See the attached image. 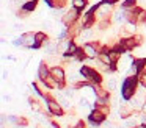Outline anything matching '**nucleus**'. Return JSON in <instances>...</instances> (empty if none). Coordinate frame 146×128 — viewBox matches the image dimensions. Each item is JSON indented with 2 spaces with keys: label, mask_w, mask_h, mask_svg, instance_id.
I'll return each mask as SVG.
<instances>
[{
  "label": "nucleus",
  "mask_w": 146,
  "mask_h": 128,
  "mask_svg": "<svg viewBox=\"0 0 146 128\" xmlns=\"http://www.w3.org/2000/svg\"><path fill=\"white\" fill-rule=\"evenodd\" d=\"M137 81H138V77H132V75H129V77L123 81L121 94H123L124 100H130L137 94Z\"/></svg>",
  "instance_id": "obj_1"
},
{
  "label": "nucleus",
  "mask_w": 146,
  "mask_h": 128,
  "mask_svg": "<svg viewBox=\"0 0 146 128\" xmlns=\"http://www.w3.org/2000/svg\"><path fill=\"white\" fill-rule=\"evenodd\" d=\"M124 33L126 34H133L135 33V24H127V27L124 28Z\"/></svg>",
  "instance_id": "obj_20"
},
{
  "label": "nucleus",
  "mask_w": 146,
  "mask_h": 128,
  "mask_svg": "<svg viewBox=\"0 0 146 128\" xmlns=\"http://www.w3.org/2000/svg\"><path fill=\"white\" fill-rule=\"evenodd\" d=\"M14 128H24V125H14Z\"/></svg>",
  "instance_id": "obj_28"
},
{
  "label": "nucleus",
  "mask_w": 146,
  "mask_h": 128,
  "mask_svg": "<svg viewBox=\"0 0 146 128\" xmlns=\"http://www.w3.org/2000/svg\"><path fill=\"white\" fill-rule=\"evenodd\" d=\"M137 2L138 0H126L123 3V8L124 9H133V8H137Z\"/></svg>",
  "instance_id": "obj_15"
},
{
  "label": "nucleus",
  "mask_w": 146,
  "mask_h": 128,
  "mask_svg": "<svg viewBox=\"0 0 146 128\" xmlns=\"http://www.w3.org/2000/svg\"><path fill=\"white\" fill-rule=\"evenodd\" d=\"M105 117H107V116H105V114H102L101 111H98V109L94 108L91 112H90L88 120H90V123H91V125H101L102 122L105 120Z\"/></svg>",
  "instance_id": "obj_9"
},
{
  "label": "nucleus",
  "mask_w": 146,
  "mask_h": 128,
  "mask_svg": "<svg viewBox=\"0 0 146 128\" xmlns=\"http://www.w3.org/2000/svg\"><path fill=\"white\" fill-rule=\"evenodd\" d=\"M94 108L98 109V111H101L102 114H105V116L110 114V108H108V105H94Z\"/></svg>",
  "instance_id": "obj_17"
},
{
  "label": "nucleus",
  "mask_w": 146,
  "mask_h": 128,
  "mask_svg": "<svg viewBox=\"0 0 146 128\" xmlns=\"http://www.w3.org/2000/svg\"><path fill=\"white\" fill-rule=\"evenodd\" d=\"M79 17H80V11L77 8H71V9H68L66 12H64V16H63V19H61V22H63L66 27H71L72 24H76L77 20H79Z\"/></svg>",
  "instance_id": "obj_4"
},
{
  "label": "nucleus",
  "mask_w": 146,
  "mask_h": 128,
  "mask_svg": "<svg viewBox=\"0 0 146 128\" xmlns=\"http://www.w3.org/2000/svg\"><path fill=\"white\" fill-rule=\"evenodd\" d=\"M21 41H22V47H29V49H35L36 44V33H24L21 34Z\"/></svg>",
  "instance_id": "obj_8"
},
{
  "label": "nucleus",
  "mask_w": 146,
  "mask_h": 128,
  "mask_svg": "<svg viewBox=\"0 0 146 128\" xmlns=\"http://www.w3.org/2000/svg\"><path fill=\"white\" fill-rule=\"evenodd\" d=\"M50 75V70L47 69V62L46 61H41V64H39V67H38V78L41 81H44L46 78Z\"/></svg>",
  "instance_id": "obj_10"
},
{
  "label": "nucleus",
  "mask_w": 146,
  "mask_h": 128,
  "mask_svg": "<svg viewBox=\"0 0 146 128\" xmlns=\"http://www.w3.org/2000/svg\"><path fill=\"white\" fill-rule=\"evenodd\" d=\"M105 89H107V91H115V89H116V80H115V78H110Z\"/></svg>",
  "instance_id": "obj_19"
},
{
  "label": "nucleus",
  "mask_w": 146,
  "mask_h": 128,
  "mask_svg": "<svg viewBox=\"0 0 146 128\" xmlns=\"http://www.w3.org/2000/svg\"><path fill=\"white\" fill-rule=\"evenodd\" d=\"M50 75L55 78V80H57L58 87H61V89H63V87H64V78H66L63 67H60V66H55V67H52V69H50Z\"/></svg>",
  "instance_id": "obj_6"
},
{
  "label": "nucleus",
  "mask_w": 146,
  "mask_h": 128,
  "mask_svg": "<svg viewBox=\"0 0 146 128\" xmlns=\"http://www.w3.org/2000/svg\"><path fill=\"white\" fill-rule=\"evenodd\" d=\"M47 109H49V114L50 116H63V106L57 102L55 98H47Z\"/></svg>",
  "instance_id": "obj_5"
},
{
  "label": "nucleus",
  "mask_w": 146,
  "mask_h": 128,
  "mask_svg": "<svg viewBox=\"0 0 146 128\" xmlns=\"http://www.w3.org/2000/svg\"><path fill=\"white\" fill-rule=\"evenodd\" d=\"M79 105L82 106V108H85V106H88V100H86V98H83V97H82V98L79 100Z\"/></svg>",
  "instance_id": "obj_25"
},
{
  "label": "nucleus",
  "mask_w": 146,
  "mask_h": 128,
  "mask_svg": "<svg viewBox=\"0 0 146 128\" xmlns=\"http://www.w3.org/2000/svg\"><path fill=\"white\" fill-rule=\"evenodd\" d=\"M55 100H57V102L60 103L61 106H63V109H64V108H71V105H69V102H68V97H66V95L57 94V95H55Z\"/></svg>",
  "instance_id": "obj_13"
},
{
  "label": "nucleus",
  "mask_w": 146,
  "mask_h": 128,
  "mask_svg": "<svg viewBox=\"0 0 146 128\" xmlns=\"http://www.w3.org/2000/svg\"><path fill=\"white\" fill-rule=\"evenodd\" d=\"M22 8L27 9V11H33V9L36 8V0H29V2L22 6Z\"/></svg>",
  "instance_id": "obj_18"
},
{
  "label": "nucleus",
  "mask_w": 146,
  "mask_h": 128,
  "mask_svg": "<svg viewBox=\"0 0 146 128\" xmlns=\"http://www.w3.org/2000/svg\"><path fill=\"white\" fill-rule=\"evenodd\" d=\"M133 41H135V45H141V44H143V36L135 34V36H133Z\"/></svg>",
  "instance_id": "obj_24"
},
{
  "label": "nucleus",
  "mask_w": 146,
  "mask_h": 128,
  "mask_svg": "<svg viewBox=\"0 0 146 128\" xmlns=\"http://www.w3.org/2000/svg\"><path fill=\"white\" fill-rule=\"evenodd\" d=\"M141 111H143V114H146V102L143 103V108H141Z\"/></svg>",
  "instance_id": "obj_27"
},
{
  "label": "nucleus",
  "mask_w": 146,
  "mask_h": 128,
  "mask_svg": "<svg viewBox=\"0 0 146 128\" xmlns=\"http://www.w3.org/2000/svg\"><path fill=\"white\" fill-rule=\"evenodd\" d=\"M99 28H101V30H105V28H108L110 27V20H108V19H105V20H99Z\"/></svg>",
  "instance_id": "obj_22"
},
{
  "label": "nucleus",
  "mask_w": 146,
  "mask_h": 128,
  "mask_svg": "<svg viewBox=\"0 0 146 128\" xmlns=\"http://www.w3.org/2000/svg\"><path fill=\"white\" fill-rule=\"evenodd\" d=\"M138 81H140V84H141V86L146 89V67L138 74Z\"/></svg>",
  "instance_id": "obj_16"
},
{
  "label": "nucleus",
  "mask_w": 146,
  "mask_h": 128,
  "mask_svg": "<svg viewBox=\"0 0 146 128\" xmlns=\"http://www.w3.org/2000/svg\"><path fill=\"white\" fill-rule=\"evenodd\" d=\"M46 52L49 55H55V53L60 52V44L58 42H47L46 44Z\"/></svg>",
  "instance_id": "obj_12"
},
{
  "label": "nucleus",
  "mask_w": 146,
  "mask_h": 128,
  "mask_svg": "<svg viewBox=\"0 0 146 128\" xmlns=\"http://www.w3.org/2000/svg\"><path fill=\"white\" fill-rule=\"evenodd\" d=\"M71 128V127H69ZM74 128V127H72ZM76 128H86V125L85 123H83V122H77V123H76Z\"/></svg>",
  "instance_id": "obj_26"
},
{
  "label": "nucleus",
  "mask_w": 146,
  "mask_h": 128,
  "mask_svg": "<svg viewBox=\"0 0 146 128\" xmlns=\"http://www.w3.org/2000/svg\"><path fill=\"white\" fill-rule=\"evenodd\" d=\"M145 22H146V11L141 9V11L138 12V22H137V24H145Z\"/></svg>",
  "instance_id": "obj_21"
},
{
  "label": "nucleus",
  "mask_w": 146,
  "mask_h": 128,
  "mask_svg": "<svg viewBox=\"0 0 146 128\" xmlns=\"http://www.w3.org/2000/svg\"><path fill=\"white\" fill-rule=\"evenodd\" d=\"M64 95H66L68 98H72V97L76 95V89H72V87H68V89H64Z\"/></svg>",
  "instance_id": "obj_23"
},
{
  "label": "nucleus",
  "mask_w": 146,
  "mask_h": 128,
  "mask_svg": "<svg viewBox=\"0 0 146 128\" xmlns=\"http://www.w3.org/2000/svg\"><path fill=\"white\" fill-rule=\"evenodd\" d=\"M82 49H83V52H85V55H86V58H88V59H94V58H98V56H99L98 44H94V42H85Z\"/></svg>",
  "instance_id": "obj_7"
},
{
  "label": "nucleus",
  "mask_w": 146,
  "mask_h": 128,
  "mask_svg": "<svg viewBox=\"0 0 146 128\" xmlns=\"http://www.w3.org/2000/svg\"><path fill=\"white\" fill-rule=\"evenodd\" d=\"M111 14H113V5H111V3H107V2L102 0V2L96 6V16H98L99 20H105V19H108Z\"/></svg>",
  "instance_id": "obj_2"
},
{
  "label": "nucleus",
  "mask_w": 146,
  "mask_h": 128,
  "mask_svg": "<svg viewBox=\"0 0 146 128\" xmlns=\"http://www.w3.org/2000/svg\"><path fill=\"white\" fill-rule=\"evenodd\" d=\"M80 74H82V77H85V80L86 81H90V83H93V84H99L102 81V77H101V74H99L98 70H94V69H91V67H80Z\"/></svg>",
  "instance_id": "obj_3"
},
{
  "label": "nucleus",
  "mask_w": 146,
  "mask_h": 128,
  "mask_svg": "<svg viewBox=\"0 0 146 128\" xmlns=\"http://www.w3.org/2000/svg\"><path fill=\"white\" fill-rule=\"evenodd\" d=\"M72 6L77 8L79 11H82V9L86 6V0H72Z\"/></svg>",
  "instance_id": "obj_14"
},
{
  "label": "nucleus",
  "mask_w": 146,
  "mask_h": 128,
  "mask_svg": "<svg viewBox=\"0 0 146 128\" xmlns=\"http://www.w3.org/2000/svg\"><path fill=\"white\" fill-rule=\"evenodd\" d=\"M116 128H123V127H116Z\"/></svg>",
  "instance_id": "obj_29"
},
{
  "label": "nucleus",
  "mask_w": 146,
  "mask_h": 128,
  "mask_svg": "<svg viewBox=\"0 0 146 128\" xmlns=\"http://www.w3.org/2000/svg\"><path fill=\"white\" fill-rule=\"evenodd\" d=\"M132 61H133L132 56H126V58H121V59H119V61H118L115 66H116L118 70H126L127 66H130V62H132Z\"/></svg>",
  "instance_id": "obj_11"
}]
</instances>
